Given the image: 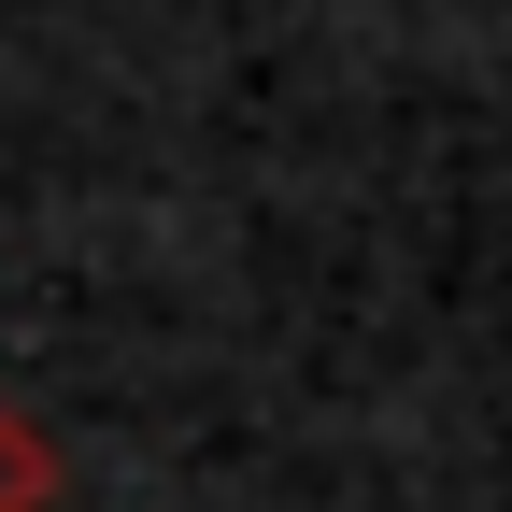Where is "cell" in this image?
Here are the masks:
<instances>
[{"instance_id":"6da1fadb","label":"cell","mask_w":512,"mask_h":512,"mask_svg":"<svg viewBox=\"0 0 512 512\" xmlns=\"http://www.w3.org/2000/svg\"><path fill=\"white\" fill-rule=\"evenodd\" d=\"M43 484H57V456H43L15 413H0V512H43Z\"/></svg>"}]
</instances>
